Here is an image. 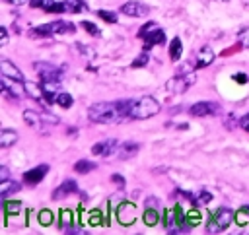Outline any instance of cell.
I'll list each match as a JSON object with an SVG mask.
<instances>
[{"label": "cell", "instance_id": "d590c367", "mask_svg": "<svg viewBox=\"0 0 249 235\" xmlns=\"http://www.w3.org/2000/svg\"><path fill=\"white\" fill-rule=\"evenodd\" d=\"M237 41H239L241 47L249 49V27H243V29L237 33Z\"/></svg>", "mask_w": 249, "mask_h": 235}, {"label": "cell", "instance_id": "8fae6325", "mask_svg": "<svg viewBox=\"0 0 249 235\" xmlns=\"http://www.w3.org/2000/svg\"><path fill=\"white\" fill-rule=\"evenodd\" d=\"M117 218H119V223L121 225H132L136 221V206L132 202H126L124 200L117 208Z\"/></svg>", "mask_w": 249, "mask_h": 235}, {"label": "cell", "instance_id": "30bf717a", "mask_svg": "<svg viewBox=\"0 0 249 235\" xmlns=\"http://www.w3.org/2000/svg\"><path fill=\"white\" fill-rule=\"evenodd\" d=\"M121 14L128 16V17H140V16H148L150 8L144 4V2H138V0H128L124 2L121 8H119Z\"/></svg>", "mask_w": 249, "mask_h": 235}, {"label": "cell", "instance_id": "cb8c5ba5", "mask_svg": "<svg viewBox=\"0 0 249 235\" xmlns=\"http://www.w3.org/2000/svg\"><path fill=\"white\" fill-rule=\"evenodd\" d=\"M138 150H140V146H138L136 142H124V144L121 146V150H119L121 159H128V157L136 155V151H138Z\"/></svg>", "mask_w": 249, "mask_h": 235}, {"label": "cell", "instance_id": "7402d4cb", "mask_svg": "<svg viewBox=\"0 0 249 235\" xmlns=\"http://www.w3.org/2000/svg\"><path fill=\"white\" fill-rule=\"evenodd\" d=\"M181 52H183L181 39L179 37H173L171 39V45H169V58H171V62H177L181 58Z\"/></svg>", "mask_w": 249, "mask_h": 235}, {"label": "cell", "instance_id": "83f0119b", "mask_svg": "<svg viewBox=\"0 0 249 235\" xmlns=\"http://www.w3.org/2000/svg\"><path fill=\"white\" fill-rule=\"evenodd\" d=\"M19 210H21V202L19 200H4V216L6 218L18 214Z\"/></svg>", "mask_w": 249, "mask_h": 235}, {"label": "cell", "instance_id": "74e56055", "mask_svg": "<svg viewBox=\"0 0 249 235\" xmlns=\"http://www.w3.org/2000/svg\"><path fill=\"white\" fill-rule=\"evenodd\" d=\"M8 45V27H0V47Z\"/></svg>", "mask_w": 249, "mask_h": 235}, {"label": "cell", "instance_id": "7bdbcfd3", "mask_svg": "<svg viewBox=\"0 0 249 235\" xmlns=\"http://www.w3.org/2000/svg\"><path fill=\"white\" fill-rule=\"evenodd\" d=\"M8 167H0V181H4V179H8Z\"/></svg>", "mask_w": 249, "mask_h": 235}, {"label": "cell", "instance_id": "6da1fadb", "mask_svg": "<svg viewBox=\"0 0 249 235\" xmlns=\"http://www.w3.org/2000/svg\"><path fill=\"white\" fill-rule=\"evenodd\" d=\"M130 105L132 99H121V101H103V103H93L88 109V118L93 122H121L128 118L130 115Z\"/></svg>", "mask_w": 249, "mask_h": 235}, {"label": "cell", "instance_id": "ac0fdd59", "mask_svg": "<svg viewBox=\"0 0 249 235\" xmlns=\"http://www.w3.org/2000/svg\"><path fill=\"white\" fill-rule=\"evenodd\" d=\"M19 188H21V186H19L18 181H10V179L0 181V196H2V200H6L12 192H18Z\"/></svg>", "mask_w": 249, "mask_h": 235}, {"label": "cell", "instance_id": "9c48e42d", "mask_svg": "<svg viewBox=\"0 0 249 235\" xmlns=\"http://www.w3.org/2000/svg\"><path fill=\"white\" fill-rule=\"evenodd\" d=\"M2 80V91H4V95L6 97H10V99H19V95L25 91V87H23V82H18V80H12V78H6V76H2L0 78Z\"/></svg>", "mask_w": 249, "mask_h": 235}, {"label": "cell", "instance_id": "e575fe53", "mask_svg": "<svg viewBox=\"0 0 249 235\" xmlns=\"http://www.w3.org/2000/svg\"><path fill=\"white\" fill-rule=\"evenodd\" d=\"M39 223L41 225H51L53 223V212L51 210H41L39 212Z\"/></svg>", "mask_w": 249, "mask_h": 235}, {"label": "cell", "instance_id": "ba28073f", "mask_svg": "<svg viewBox=\"0 0 249 235\" xmlns=\"http://www.w3.org/2000/svg\"><path fill=\"white\" fill-rule=\"evenodd\" d=\"M189 113L193 117H214L220 113V105L214 101H198L189 107Z\"/></svg>", "mask_w": 249, "mask_h": 235}, {"label": "cell", "instance_id": "3957f363", "mask_svg": "<svg viewBox=\"0 0 249 235\" xmlns=\"http://www.w3.org/2000/svg\"><path fill=\"white\" fill-rule=\"evenodd\" d=\"M195 82H196V76H195V72H193V66H183V68H179L177 74L165 84V87H167V91H171V93H185Z\"/></svg>", "mask_w": 249, "mask_h": 235}, {"label": "cell", "instance_id": "7dc6e473", "mask_svg": "<svg viewBox=\"0 0 249 235\" xmlns=\"http://www.w3.org/2000/svg\"><path fill=\"white\" fill-rule=\"evenodd\" d=\"M220 2H228V0H220Z\"/></svg>", "mask_w": 249, "mask_h": 235}, {"label": "cell", "instance_id": "d6a6232c", "mask_svg": "<svg viewBox=\"0 0 249 235\" xmlns=\"http://www.w3.org/2000/svg\"><path fill=\"white\" fill-rule=\"evenodd\" d=\"M148 60H150V58H148V50H144L142 54H138V56L132 60L130 66H132V68H144V66L148 64Z\"/></svg>", "mask_w": 249, "mask_h": 235}, {"label": "cell", "instance_id": "5bb4252c", "mask_svg": "<svg viewBox=\"0 0 249 235\" xmlns=\"http://www.w3.org/2000/svg\"><path fill=\"white\" fill-rule=\"evenodd\" d=\"M74 192H78V185H76L72 179H68V181H64L62 185H58V186L54 188L53 200H62V198H66V196H70V194H74Z\"/></svg>", "mask_w": 249, "mask_h": 235}, {"label": "cell", "instance_id": "7a4b0ae2", "mask_svg": "<svg viewBox=\"0 0 249 235\" xmlns=\"http://www.w3.org/2000/svg\"><path fill=\"white\" fill-rule=\"evenodd\" d=\"M158 113H160V103L156 101V97H152V95H142V97L132 99L128 118L144 120V118H150V117H154V115H158Z\"/></svg>", "mask_w": 249, "mask_h": 235}, {"label": "cell", "instance_id": "484cf974", "mask_svg": "<svg viewBox=\"0 0 249 235\" xmlns=\"http://www.w3.org/2000/svg\"><path fill=\"white\" fill-rule=\"evenodd\" d=\"M95 167H97V165H95L93 161H89V159H78V161L74 163V171L80 173V175H86V173L93 171Z\"/></svg>", "mask_w": 249, "mask_h": 235}, {"label": "cell", "instance_id": "44dd1931", "mask_svg": "<svg viewBox=\"0 0 249 235\" xmlns=\"http://www.w3.org/2000/svg\"><path fill=\"white\" fill-rule=\"evenodd\" d=\"M191 202L195 206H206L208 202H212V194L206 188H200L196 194H191Z\"/></svg>", "mask_w": 249, "mask_h": 235}, {"label": "cell", "instance_id": "8992f818", "mask_svg": "<svg viewBox=\"0 0 249 235\" xmlns=\"http://www.w3.org/2000/svg\"><path fill=\"white\" fill-rule=\"evenodd\" d=\"M233 219H235V214H233L230 208H218V210L210 216V219H208V223H206V231H208V233H220V231H224Z\"/></svg>", "mask_w": 249, "mask_h": 235}, {"label": "cell", "instance_id": "b9f144b4", "mask_svg": "<svg viewBox=\"0 0 249 235\" xmlns=\"http://www.w3.org/2000/svg\"><path fill=\"white\" fill-rule=\"evenodd\" d=\"M239 124H241V128H243L245 132H249V113H247V115H245V117L239 120Z\"/></svg>", "mask_w": 249, "mask_h": 235}, {"label": "cell", "instance_id": "603a6c76", "mask_svg": "<svg viewBox=\"0 0 249 235\" xmlns=\"http://www.w3.org/2000/svg\"><path fill=\"white\" fill-rule=\"evenodd\" d=\"M23 87H25V93H27L29 97H33V99H37V101L43 99V87H41V85H37V84L25 80V82H23Z\"/></svg>", "mask_w": 249, "mask_h": 235}, {"label": "cell", "instance_id": "f546056e", "mask_svg": "<svg viewBox=\"0 0 249 235\" xmlns=\"http://www.w3.org/2000/svg\"><path fill=\"white\" fill-rule=\"evenodd\" d=\"M72 103H74V99H72V95H70V93L60 91V93L56 95V105H60L62 109H70V107H72Z\"/></svg>", "mask_w": 249, "mask_h": 235}, {"label": "cell", "instance_id": "f6af8a7d", "mask_svg": "<svg viewBox=\"0 0 249 235\" xmlns=\"http://www.w3.org/2000/svg\"><path fill=\"white\" fill-rule=\"evenodd\" d=\"M111 179H113V181H115V183H119V185H123V186H124V179H123V177H121V175H113V177H111Z\"/></svg>", "mask_w": 249, "mask_h": 235}, {"label": "cell", "instance_id": "d6986e66", "mask_svg": "<svg viewBox=\"0 0 249 235\" xmlns=\"http://www.w3.org/2000/svg\"><path fill=\"white\" fill-rule=\"evenodd\" d=\"M18 142V132L10 130V128H2L0 130V148H10Z\"/></svg>", "mask_w": 249, "mask_h": 235}, {"label": "cell", "instance_id": "2e32d148", "mask_svg": "<svg viewBox=\"0 0 249 235\" xmlns=\"http://www.w3.org/2000/svg\"><path fill=\"white\" fill-rule=\"evenodd\" d=\"M43 99L47 101V105L56 103V95L60 93V82H43Z\"/></svg>", "mask_w": 249, "mask_h": 235}, {"label": "cell", "instance_id": "4dcf8cb0", "mask_svg": "<svg viewBox=\"0 0 249 235\" xmlns=\"http://www.w3.org/2000/svg\"><path fill=\"white\" fill-rule=\"evenodd\" d=\"M97 16L107 23H117L119 21V16L115 12H109V10H97Z\"/></svg>", "mask_w": 249, "mask_h": 235}, {"label": "cell", "instance_id": "52a82bcc", "mask_svg": "<svg viewBox=\"0 0 249 235\" xmlns=\"http://www.w3.org/2000/svg\"><path fill=\"white\" fill-rule=\"evenodd\" d=\"M35 72L39 74L41 82H62L64 66H54V64H49V62H37Z\"/></svg>", "mask_w": 249, "mask_h": 235}, {"label": "cell", "instance_id": "277c9868", "mask_svg": "<svg viewBox=\"0 0 249 235\" xmlns=\"http://www.w3.org/2000/svg\"><path fill=\"white\" fill-rule=\"evenodd\" d=\"M76 25L66 21V19H56L45 25H37L35 29H31L33 37H51V35H66V33H74Z\"/></svg>", "mask_w": 249, "mask_h": 235}, {"label": "cell", "instance_id": "4fadbf2b", "mask_svg": "<svg viewBox=\"0 0 249 235\" xmlns=\"http://www.w3.org/2000/svg\"><path fill=\"white\" fill-rule=\"evenodd\" d=\"M117 146H119V142H117L115 138L99 140L97 144L91 146V153H93V155H103V157H107V155H111V153L117 150Z\"/></svg>", "mask_w": 249, "mask_h": 235}, {"label": "cell", "instance_id": "f1b7e54d", "mask_svg": "<svg viewBox=\"0 0 249 235\" xmlns=\"http://www.w3.org/2000/svg\"><path fill=\"white\" fill-rule=\"evenodd\" d=\"M60 229H66V231H74L72 229V212L70 210H60Z\"/></svg>", "mask_w": 249, "mask_h": 235}, {"label": "cell", "instance_id": "4316f807", "mask_svg": "<svg viewBox=\"0 0 249 235\" xmlns=\"http://www.w3.org/2000/svg\"><path fill=\"white\" fill-rule=\"evenodd\" d=\"M142 219H144V223L146 225H156L158 221H160V214H158V208H146L144 210V214H142Z\"/></svg>", "mask_w": 249, "mask_h": 235}, {"label": "cell", "instance_id": "ffe728a7", "mask_svg": "<svg viewBox=\"0 0 249 235\" xmlns=\"http://www.w3.org/2000/svg\"><path fill=\"white\" fill-rule=\"evenodd\" d=\"M23 120H25L29 126H33V128H39V126L43 124L41 113H35V111H31V109H25V111H23Z\"/></svg>", "mask_w": 249, "mask_h": 235}, {"label": "cell", "instance_id": "f35d334b", "mask_svg": "<svg viewBox=\"0 0 249 235\" xmlns=\"http://www.w3.org/2000/svg\"><path fill=\"white\" fill-rule=\"evenodd\" d=\"M231 78H233V82H237V84H247V82H249L247 74H243V72H237V74H233Z\"/></svg>", "mask_w": 249, "mask_h": 235}, {"label": "cell", "instance_id": "8d00e7d4", "mask_svg": "<svg viewBox=\"0 0 249 235\" xmlns=\"http://www.w3.org/2000/svg\"><path fill=\"white\" fill-rule=\"evenodd\" d=\"M146 208H160V198H154V196H148L146 202H144Z\"/></svg>", "mask_w": 249, "mask_h": 235}, {"label": "cell", "instance_id": "ab89813d", "mask_svg": "<svg viewBox=\"0 0 249 235\" xmlns=\"http://www.w3.org/2000/svg\"><path fill=\"white\" fill-rule=\"evenodd\" d=\"M99 218H101V214H99L97 210H95V212H91V216H89V223H91V225H99V223H101V219H99Z\"/></svg>", "mask_w": 249, "mask_h": 235}, {"label": "cell", "instance_id": "d4e9b609", "mask_svg": "<svg viewBox=\"0 0 249 235\" xmlns=\"http://www.w3.org/2000/svg\"><path fill=\"white\" fill-rule=\"evenodd\" d=\"M64 2V12L68 14H78L86 10V2L84 0H62Z\"/></svg>", "mask_w": 249, "mask_h": 235}, {"label": "cell", "instance_id": "e0dca14e", "mask_svg": "<svg viewBox=\"0 0 249 235\" xmlns=\"http://www.w3.org/2000/svg\"><path fill=\"white\" fill-rule=\"evenodd\" d=\"M214 58H216L214 50H212L208 45H204V47L196 52V64H195V68H206V66H210V64L214 62Z\"/></svg>", "mask_w": 249, "mask_h": 235}, {"label": "cell", "instance_id": "9a60e30c", "mask_svg": "<svg viewBox=\"0 0 249 235\" xmlns=\"http://www.w3.org/2000/svg\"><path fill=\"white\" fill-rule=\"evenodd\" d=\"M0 74L6 76V78L18 80V82H25V80H23V74L19 72V68H16V64H12V62L6 60V58L0 60Z\"/></svg>", "mask_w": 249, "mask_h": 235}, {"label": "cell", "instance_id": "5b68a950", "mask_svg": "<svg viewBox=\"0 0 249 235\" xmlns=\"http://www.w3.org/2000/svg\"><path fill=\"white\" fill-rule=\"evenodd\" d=\"M138 37L144 41V50H150L152 47L165 43V33H163V29L158 27L154 21H148V23L138 31Z\"/></svg>", "mask_w": 249, "mask_h": 235}, {"label": "cell", "instance_id": "bcb514c9", "mask_svg": "<svg viewBox=\"0 0 249 235\" xmlns=\"http://www.w3.org/2000/svg\"><path fill=\"white\" fill-rule=\"evenodd\" d=\"M243 208H245V210H247V214H249V206H243Z\"/></svg>", "mask_w": 249, "mask_h": 235}, {"label": "cell", "instance_id": "836d02e7", "mask_svg": "<svg viewBox=\"0 0 249 235\" xmlns=\"http://www.w3.org/2000/svg\"><path fill=\"white\" fill-rule=\"evenodd\" d=\"M80 27H82V29H86L89 35L99 37V27H97L95 23H91V21H82V23H80Z\"/></svg>", "mask_w": 249, "mask_h": 235}, {"label": "cell", "instance_id": "60d3db41", "mask_svg": "<svg viewBox=\"0 0 249 235\" xmlns=\"http://www.w3.org/2000/svg\"><path fill=\"white\" fill-rule=\"evenodd\" d=\"M187 218H189V223H191V225H196V223L200 221V216H198L196 212H191Z\"/></svg>", "mask_w": 249, "mask_h": 235}, {"label": "cell", "instance_id": "1f68e13d", "mask_svg": "<svg viewBox=\"0 0 249 235\" xmlns=\"http://www.w3.org/2000/svg\"><path fill=\"white\" fill-rule=\"evenodd\" d=\"M29 4H31V8H41V10L49 12L53 8L54 0H29Z\"/></svg>", "mask_w": 249, "mask_h": 235}, {"label": "cell", "instance_id": "ee69618b", "mask_svg": "<svg viewBox=\"0 0 249 235\" xmlns=\"http://www.w3.org/2000/svg\"><path fill=\"white\" fill-rule=\"evenodd\" d=\"M8 4H12V6H21V4H25V2H29V0H6Z\"/></svg>", "mask_w": 249, "mask_h": 235}, {"label": "cell", "instance_id": "7c38bea8", "mask_svg": "<svg viewBox=\"0 0 249 235\" xmlns=\"http://www.w3.org/2000/svg\"><path fill=\"white\" fill-rule=\"evenodd\" d=\"M47 173H49V165H45V163L43 165H37V167H33V169H29V171L23 173V183L35 186V185H39L45 179Z\"/></svg>", "mask_w": 249, "mask_h": 235}]
</instances>
